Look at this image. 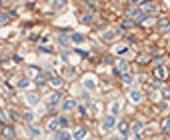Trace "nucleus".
<instances>
[{
  "mask_svg": "<svg viewBox=\"0 0 170 140\" xmlns=\"http://www.w3.org/2000/svg\"><path fill=\"white\" fill-rule=\"evenodd\" d=\"M126 14H128V16H132V18H136L138 22H142V20L146 18L144 10H140V8H130V10H126Z\"/></svg>",
  "mask_w": 170,
  "mask_h": 140,
  "instance_id": "f257e3e1",
  "label": "nucleus"
},
{
  "mask_svg": "<svg viewBox=\"0 0 170 140\" xmlns=\"http://www.w3.org/2000/svg\"><path fill=\"white\" fill-rule=\"evenodd\" d=\"M154 76H156L158 80H164L166 76H168V70H166V68H162V66H156V70H154Z\"/></svg>",
  "mask_w": 170,
  "mask_h": 140,
  "instance_id": "f03ea898",
  "label": "nucleus"
},
{
  "mask_svg": "<svg viewBox=\"0 0 170 140\" xmlns=\"http://www.w3.org/2000/svg\"><path fill=\"white\" fill-rule=\"evenodd\" d=\"M74 108H76V100H72V98H68L62 104V110H74Z\"/></svg>",
  "mask_w": 170,
  "mask_h": 140,
  "instance_id": "7ed1b4c3",
  "label": "nucleus"
},
{
  "mask_svg": "<svg viewBox=\"0 0 170 140\" xmlns=\"http://www.w3.org/2000/svg\"><path fill=\"white\" fill-rule=\"evenodd\" d=\"M142 10H144V14H150L152 10H156V6L152 2H142Z\"/></svg>",
  "mask_w": 170,
  "mask_h": 140,
  "instance_id": "20e7f679",
  "label": "nucleus"
},
{
  "mask_svg": "<svg viewBox=\"0 0 170 140\" xmlns=\"http://www.w3.org/2000/svg\"><path fill=\"white\" fill-rule=\"evenodd\" d=\"M114 124H116V120H114V116H112V114H108V116L104 118V126H106V128H112Z\"/></svg>",
  "mask_w": 170,
  "mask_h": 140,
  "instance_id": "39448f33",
  "label": "nucleus"
},
{
  "mask_svg": "<svg viewBox=\"0 0 170 140\" xmlns=\"http://www.w3.org/2000/svg\"><path fill=\"white\" fill-rule=\"evenodd\" d=\"M56 138H60V140H70L72 136H70V132H66V130H58Z\"/></svg>",
  "mask_w": 170,
  "mask_h": 140,
  "instance_id": "423d86ee",
  "label": "nucleus"
},
{
  "mask_svg": "<svg viewBox=\"0 0 170 140\" xmlns=\"http://www.w3.org/2000/svg\"><path fill=\"white\" fill-rule=\"evenodd\" d=\"M118 130H120L122 136H126V134H128V124H126V122H118Z\"/></svg>",
  "mask_w": 170,
  "mask_h": 140,
  "instance_id": "0eeeda50",
  "label": "nucleus"
},
{
  "mask_svg": "<svg viewBox=\"0 0 170 140\" xmlns=\"http://www.w3.org/2000/svg\"><path fill=\"white\" fill-rule=\"evenodd\" d=\"M84 136H86V130H84V128H80V130L74 132V140H82Z\"/></svg>",
  "mask_w": 170,
  "mask_h": 140,
  "instance_id": "6e6552de",
  "label": "nucleus"
},
{
  "mask_svg": "<svg viewBox=\"0 0 170 140\" xmlns=\"http://www.w3.org/2000/svg\"><path fill=\"white\" fill-rule=\"evenodd\" d=\"M158 26H160V30H162V32H168V30H170V22H168V20H162Z\"/></svg>",
  "mask_w": 170,
  "mask_h": 140,
  "instance_id": "1a4fd4ad",
  "label": "nucleus"
},
{
  "mask_svg": "<svg viewBox=\"0 0 170 140\" xmlns=\"http://www.w3.org/2000/svg\"><path fill=\"white\" fill-rule=\"evenodd\" d=\"M162 132H170V118H166L162 122Z\"/></svg>",
  "mask_w": 170,
  "mask_h": 140,
  "instance_id": "9d476101",
  "label": "nucleus"
},
{
  "mask_svg": "<svg viewBox=\"0 0 170 140\" xmlns=\"http://www.w3.org/2000/svg\"><path fill=\"white\" fill-rule=\"evenodd\" d=\"M70 40H72V42H82V40H84V36H82V34H72Z\"/></svg>",
  "mask_w": 170,
  "mask_h": 140,
  "instance_id": "9b49d317",
  "label": "nucleus"
},
{
  "mask_svg": "<svg viewBox=\"0 0 170 140\" xmlns=\"http://www.w3.org/2000/svg\"><path fill=\"white\" fill-rule=\"evenodd\" d=\"M48 128H50V130H58V120H50V122H48Z\"/></svg>",
  "mask_w": 170,
  "mask_h": 140,
  "instance_id": "f8f14e48",
  "label": "nucleus"
},
{
  "mask_svg": "<svg viewBox=\"0 0 170 140\" xmlns=\"http://www.w3.org/2000/svg\"><path fill=\"white\" fill-rule=\"evenodd\" d=\"M132 130H134L136 134H140V130H142V124H140V122H134V124H132Z\"/></svg>",
  "mask_w": 170,
  "mask_h": 140,
  "instance_id": "ddd939ff",
  "label": "nucleus"
},
{
  "mask_svg": "<svg viewBox=\"0 0 170 140\" xmlns=\"http://www.w3.org/2000/svg\"><path fill=\"white\" fill-rule=\"evenodd\" d=\"M4 136H8V138H14V132H12V128H4Z\"/></svg>",
  "mask_w": 170,
  "mask_h": 140,
  "instance_id": "4468645a",
  "label": "nucleus"
},
{
  "mask_svg": "<svg viewBox=\"0 0 170 140\" xmlns=\"http://www.w3.org/2000/svg\"><path fill=\"white\" fill-rule=\"evenodd\" d=\"M122 82H124V84H130V82H132V76H130V74H124V76H122Z\"/></svg>",
  "mask_w": 170,
  "mask_h": 140,
  "instance_id": "2eb2a0df",
  "label": "nucleus"
},
{
  "mask_svg": "<svg viewBox=\"0 0 170 140\" xmlns=\"http://www.w3.org/2000/svg\"><path fill=\"white\" fill-rule=\"evenodd\" d=\"M118 110H120V104H118V102H114V104H112V116H114V114H118Z\"/></svg>",
  "mask_w": 170,
  "mask_h": 140,
  "instance_id": "dca6fc26",
  "label": "nucleus"
},
{
  "mask_svg": "<svg viewBox=\"0 0 170 140\" xmlns=\"http://www.w3.org/2000/svg\"><path fill=\"white\" fill-rule=\"evenodd\" d=\"M56 110H58V108H56V104H54V102H50V104H48V112H56Z\"/></svg>",
  "mask_w": 170,
  "mask_h": 140,
  "instance_id": "f3484780",
  "label": "nucleus"
},
{
  "mask_svg": "<svg viewBox=\"0 0 170 140\" xmlns=\"http://www.w3.org/2000/svg\"><path fill=\"white\" fill-rule=\"evenodd\" d=\"M50 82H52L54 86H60V82H62V80H60V78H56V76H52V78H50Z\"/></svg>",
  "mask_w": 170,
  "mask_h": 140,
  "instance_id": "a211bd4d",
  "label": "nucleus"
},
{
  "mask_svg": "<svg viewBox=\"0 0 170 140\" xmlns=\"http://www.w3.org/2000/svg\"><path fill=\"white\" fill-rule=\"evenodd\" d=\"M60 98H62V92H56V94H54V96H52V102H54V104H56V102H58Z\"/></svg>",
  "mask_w": 170,
  "mask_h": 140,
  "instance_id": "6ab92c4d",
  "label": "nucleus"
},
{
  "mask_svg": "<svg viewBox=\"0 0 170 140\" xmlns=\"http://www.w3.org/2000/svg\"><path fill=\"white\" fill-rule=\"evenodd\" d=\"M60 126H68V118H64V116H60Z\"/></svg>",
  "mask_w": 170,
  "mask_h": 140,
  "instance_id": "aec40b11",
  "label": "nucleus"
},
{
  "mask_svg": "<svg viewBox=\"0 0 170 140\" xmlns=\"http://www.w3.org/2000/svg\"><path fill=\"white\" fill-rule=\"evenodd\" d=\"M20 88H26L28 86V78H24V80H20V84H18Z\"/></svg>",
  "mask_w": 170,
  "mask_h": 140,
  "instance_id": "412c9836",
  "label": "nucleus"
},
{
  "mask_svg": "<svg viewBox=\"0 0 170 140\" xmlns=\"http://www.w3.org/2000/svg\"><path fill=\"white\" fill-rule=\"evenodd\" d=\"M86 88H94V80H84Z\"/></svg>",
  "mask_w": 170,
  "mask_h": 140,
  "instance_id": "4be33fe9",
  "label": "nucleus"
},
{
  "mask_svg": "<svg viewBox=\"0 0 170 140\" xmlns=\"http://www.w3.org/2000/svg\"><path fill=\"white\" fill-rule=\"evenodd\" d=\"M130 98H132V100H140V92H132Z\"/></svg>",
  "mask_w": 170,
  "mask_h": 140,
  "instance_id": "5701e85b",
  "label": "nucleus"
},
{
  "mask_svg": "<svg viewBox=\"0 0 170 140\" xmlns=\"http://www.w3.org/2000/svg\"><path fill=\"white\" fill-rule=\"evenodd\" d=\"M44 80H46V76H42V74H40L38 78H36V82H38V84H42V82H44Z\"/></svg>",
  "mask_w": 170,
  "mask_h": 140,
  "instance_id": "b1692460",
  "label": "nucleus"
},
{
  "mask_svg": "<svg viewBox=\"0 0 170 140\" xmlns=\"http://www.w3.org/2000/svg\"><path fill=\"white\" fill-rule=\"evenodd\" d=\"M0 120H2V122H4V114H2V112H0Z\"/></svg>",
  "mask_w": 170,
  "mask_h": 140,
  "instance_id": "393cba45",
  "label": "nucleus"
}]
</instances>
